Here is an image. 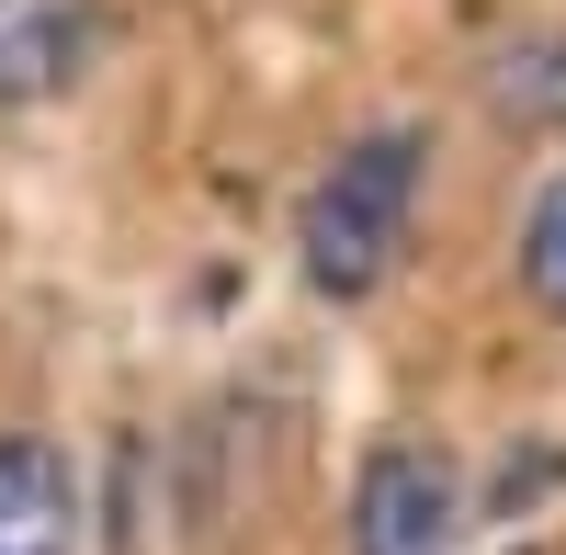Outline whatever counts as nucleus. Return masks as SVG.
Instances as JSON below:
<instances>
[{
	"label": "nucleus",
	"mask_w": 566,
	"mask_h": 555,
	"mask_svg": "<svg viewBox=\"0 0 566 555\" xmlns=\"http://www.w3.org/2000/svg\"><path fill=\"white\" fill-rule=\"evenodd\" d=\"M419 181H431V125H363L340 159L306 181L295 205V272L328 306H363L397 284L408 227H419Z\"/></svg>",
	"instance_id": "obj_1"
},
{
	"label": "nucleus",
	"mask_w": 566,
	"mask_h": 555,
	"mask_svg": "<svg viewBox=\"0 0 566 555\" xmlns=\"http://www.w3.org/2000/svg\"><path fill=\"white\" fill-rule=\"evenodd\" d=\"M464 477L442 442H374L352 477V555H453Z\"/></svg>",
	"instance_id": "obj_2"
},
{
	"label": "nucleus",
	"mask_w": 566,
	"mask_h": 555,
	"mask_svg": "<svg viewBox=\"0 0 566 555\" xmlns=\"http://www.w3.org/2000/svg\"><path fill=\"white\" fill-rule=\"evenodd\" d=\"M91 45H103L91 0H0V114H34L57 91H80Z\"/></svg>",
	"instance_id": "obj_3"
},
{
	"label": "nucleus",
	"mask_w": 566,
	"mask_h": 555,
	"mask_svg": "<svg viewBox=\"0 0 566 555\" xmlns=\"http://www.w3.org/2000/svg\"><path fill=\"white\" fill-rule=\"evenodd\" d=\"M0 555H80V477L45 431H0Z\"/></svg>",
	"instance_id": "obj_4"
},
{
	"label": "nucleus",
	"mask_w": 566,
	"mask_h": 555,
	"mask_svg": "<svg viewBox=\"0 0 566 555\" xmlns=\"http://www.w3.org/2000/svg\"><path fill=\"white\" fill-rule=\"evenodd\" d=\"M488 114L499 125H566V34H510L488 57Z\"/></svg>",
	"instance_id": "obj_5"
},
{
	"label": "nucleus",
	"mask_w": 566,
	"mask_h": 555,
	"mask_svg": "<svg viewBox=\"0 0 566 555\" xmlns=\"http://www.w3.org/2000/svg\"><path fill=\"white\" fill-rule=\"evenodd\" d=\"M522 295L544 306V317H566V170L533 193V216H522Z\"/></svg>",
	"instance_id": "obj_6"
},
{
	"label": "nucleus",
	"mask_w": 566,
	"mask_h": 555,
	"mask_svg": "<svg viewBox=\"0 0 566 555\" xmlns=\"http://www.w3.org/2000/svg\"><path fill=\"white\" fill-rule=\"evenodd\" d=\"M544 488H566V442H510V465L488 477V511H533Z\"/></svg>",
	"instance_id": "obj_7"
}]
</instances>
